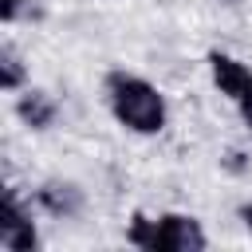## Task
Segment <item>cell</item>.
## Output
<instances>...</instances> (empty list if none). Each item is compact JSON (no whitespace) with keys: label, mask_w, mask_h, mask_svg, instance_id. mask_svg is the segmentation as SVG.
<instances>
[{"label":"cell","mask_w":252,"mask_h":252,"mask_svg":"<svg viewBox=\"0 0 252 252\" xmlns=\"http://www.w3.org/2000/svg\"><path fill=\"white\" fill-rule=\"evenodd\" d=\"M106 102H110V114L134 134H158L169 114L165 94L142 75H126V71L106 75Z\"/></svg>","instance_id":"6da1fadb"},{"label":"cell","mask_w":252,"mask_h":252,"mask_svg":"<svg viewBox=\"0 0 252 252\" xmlns=\"http://www.w3.org/2000/svg\"><path fill=\"white\" fill-rule=\"evenodd\" d=\"M126 240L146 252H205V244H209L197 217H185V213H161L158 220L138 213Z\"/></svg>","instance_id":"7a4b0ae2"},{"label":"cell","mask_w":252,"mask_h":252,"mask_svg":"<svg viewBox=\"0 0 252 252\" xmlns=\"http://www.w3.org/2000/svg\"><path fill=\"white\" fill-rule=\"evenodd\" d=\"M209 75H213L217 91L232 102H244L252 94V67L240 63L236 55H228V51H209Z\"/></svg>","instance_id":"3957f363"},{"label":"cell","mask_w":252,"mask_h":252,"mask_svg":"<svg viewBox=\"0 0 252 252\" xmlns=\"http://www.w3.org/2000/svg\"><path fill=\"white\" fill-rule=\"evenodd\" d=\"M0 244L8 252H32L39 244L32 217L24 213V205L16 201V193H4V209H0Z\"/></svg>","instance_id":"277c9868"},{"label":"cell","mask_w":252,"mask_h":252,"mask_svg":"<svg viewBox=\"0 0 252 252\" xmlns=\"http://www.w3.org/2000/svg\"><path fill=\"white\" fill-rule=\"evenodd\" d=\"M35 201L51 213V217H79L83 213V189L71 181H47L35 189Z\"/></svg>","instance_id":"5b68a950"},{"label":"cell","mask_w":252,"mask_h":252,"mask_svg":"<svg viewBox=\"0 0 252 252\" xmlns=\"http://www.w3.org/2000/svg\"><path fill=\"white\" fill-rule=\"evenodd\" d=\"M16 114H20V122L32 126V130H47V126L55 122L59 106H55V98H51L47 91H24V94L16 98Z\"/></svg>","instance_id":"8992f818"},{"label":"cell","mask_w":252,"mask_h":252,"mask_svg":"<svg viewBox=\"0 0 252 252\" xmlns=\"http://www.w3.org/2000/svg\"><path fill=\"white\" fill-rule=\"evenodd\" d=\"M0 87L4 91H20L24 87V67H20V55L12 47L0 51Z\"/></svg>","instance_id":"52a82bcc"},{"label":"cell","mask_w":252,"mask_h":252,"mask_svg":"<svg viewBox=\"0 0 252 252\" xmlns=\"http://www.w3.org/2000/svg\"><path fill=\"white\" fill-rule=\"evenodd\" d=\"M24 4H28V0H4V4H0V20H4V24H12V20L20 16V8H24Z\"/></svg>","instance_id":"ba28073f"},{"label":"cell","mask_w":252,"mask_h":252,"mask_svg":"<svg viewBox=\"0 0 252 252\" xmlns=\"http://www.w3.org/2000/svg\"><path fill=\"white\" fill-rule=\"evenodd\" d=\"M236 106H240V118H244V126L252 130V94H248L244 102H236Z\"/></svg>","instance_id":"9c48e42d"},{"label":"cell","mask_w":252,"mask_h":252,"mask_svg":"<svg viewBox=\"0 0 252 252\" xmlns=\"http://www.w3.org/2000/svg\"><path fill=\"white\" fill-rule=\"evenodd\" d=\"M240 220H244V224H248V232H252V205H244V209H240Z\"/></svg>","instance_id":"30bf717a"}]
</instances>
